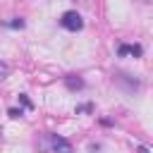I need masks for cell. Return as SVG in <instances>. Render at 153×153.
<instances>
[{
  "instance_id": "1",
  "label": "cell",
  "mask_w": 153,
  "mask_h": 153,
  "mask_svg": "<svg viewBox=\"0 0 153 153\" xmlns=\"http://www.w3.org/2000/svg\"><path fill=\"white\" fill-rule=\"evenodd\" d=\"M60 26L67 29V31H79V29L84 26V19H81V14H79L76 10H67V12L60 17Z\"/></svg>"
},
{
  "instance_id": "2",
  "label": "cell",
  "mask_w": 153,
  "mask_h": 153,
  "mask_svg": "<svg viewBox=\"0 0 153 153\" xmlns=\"http://www.w3.org/2000/svg\"><path fill=\"white\" fill-rule=\"evenodd\" d=\"M50 148H53V153H74L72 143L57 134H50Z\"/></svg>"
},
{
  "instance_id": "3",
  "label": "cell",
  "mask_w": 153,
  "mask_h": 153,
  "mask_svg": "<svg viewBox=\"0 0 153 153\" xmlns=\"http://www.w3.org/2000/svg\"><path fill=\"white\" fill-rule=\"evenodd\" d=\"M117 55H131V57H141L143 55V48L139 45V43H122L120 48H117Z\"/></svg>"
},
{
  "instance_id": "4",
  "label": "cell",
  "mask_w": 153,
  "mask_h": 153,
  "mask_svg": "<svg viewBox=\"0 0 153 153\" xmlns=\"http://www.w3.org/2000/svg\"><path fill=\"white\" fill-rule=\"evenodd\" d=\"M65 86H67L69 91H81V88H84V79L69 74V76H65Z\"/></svg>"
},
{
  "instance_id": "5",
  "label": "cell",
  "mask_w": 153,
  "mask_h": 153,
  "mask_svg": "<svg viewBox=\"0 0 153 153\" xmlns=\"http://www.w3.org/2000/svg\"><path fill=\"white\" fill-rule=\"evenodd\" d=\"M117 81H120V84H124V86H127V88H131V91L141 86L136 79H129V74H124V72H120V74H117Z\"/></svg>"
},
{
  "instance_id": "6",
  "label": "cell",
  "mask_w": 153,
  "mask_h": 153,
  "mask_svg": "<svg viewBox=\"0 0 153 153\" xmlns=\"http://www.w3.org/2000/svg\"><path fill=\"white\" fill-rule=\"evenodd\" d=\"M74 112H76V115H81V112H93V103H84V105H76V108H74Z\"/></svg>"
},
{
  "instance_id": "7",
  "label": "cell",
  "mask_w": 153,
  "mask_h": 153,
  "mask_svg": "<svg viewBox=\"0 0 153 153\" xmlns=\"http://www.w3.org/2000/svg\"><path fill=\"white\" fill-rule=\"evenodd\" d=\"M19 103H22L26 110H31V108H33V103L29 100V96H26V93H19Z\"/></svg>"
},
{
  "instance_id": "8",
  "label": "cell",
  "mask_w": 153,
  "mask_h": 153,
  "mask_svg": "<svg viewBox=\"0 0 153 153\" xmlns=\"http://www.w3.org/2000/svg\"><path fill=\"white\" fill-rule=\"evenodd\" d=\"M7 76H10V67H7V62H2V60H0V81H2V79H7Z\"/></svg>"
},
{
  "instance_id": "9",
  "label": "cell",
  "mask_w": 153,
  "mask_h": 153,
  "mask_svg": "<svg viewBox=\"0 0 153 153\" xmlns=\"http://www.w3.org/2000/svg\"><path fill=\"white\" fill-rule=\"evenodd\" d=\"M7 115H10L12 120H17V117H22V115H24V110H22V108H10V110H7Z\"/></svg>"
},
{
  "instance_id": "10",
  "label": "cell",
  "mask_w": 153,
  "mask_h": 153,
  "mask_svg": "<svg viewBox=\"0 0 153 153\" xmlns=\"http://www.w3.org/2000/svg\"><path fill=\"white\" fill-rule=\"evenodd\" d=\"M7 26H12V29H24V19H12V22H7Z\"/></svg>"
},
{
  "instance_id": "11",
  "label": "cell",
  "mask_w": 153,
  "mask_h": 153,
  "mask_svg": "<svg viewBox=\"0 0 153 153\" xmlns=\"http://www.w3.org/2000/svg\"><path fill=\"white\" fill-rule=\"evenodd\" d=\"M136 151H139V153H151V151H148V148H146V146H139V148H136Z\"/></svg>"
},
{
  "instance_id": "12",
  "label": "cell",
  "mask_w": 153,
  "mask_h": 153,
  "mask_svg": "<svg viewBox=\"0 0 153 153\" xmlns=\"http://www.w3.org/2000/svg\"><path fill=\"white\" fill-rule=\"evenodd\" d=\"M141 2H153V0H141Z\"/></svg>"
}]
</instances>
